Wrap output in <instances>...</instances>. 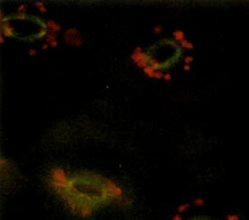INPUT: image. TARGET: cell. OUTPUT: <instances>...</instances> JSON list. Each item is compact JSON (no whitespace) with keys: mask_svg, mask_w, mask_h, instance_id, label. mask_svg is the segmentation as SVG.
I'll return each instance as SVG.
<instances>
[{"mask_svg":"<svg viewBox=\"0 0 249 220\" xmlns=\"http://www.w3.org/2000/svg\"><path fill=\"white\" fill-rule=\"evenodd\" d=\"M55 194L70 212L81 218L90 217L101 207L124 198V190L116 181L93 171L70 174L67 185Z\"/></svg>","mask_w":249,"mask_h":220,"instance_id":"1","label":"cell"},{"mask_svg":"<svg viewBox=\"0 0 249 220\" xmlns=\"http://www.w3.org/2000/svg\"><path fill=\"white\" fill-rule=\"evenodd\" d=\"M46 22L38 16L13 13L1 19V35L23 41H36L46 37Z\"/></svg>","mask_w":249,"mask_h":220,"instance_id":"2","label":"cell"},{"mask_svg":"<svg viewBox=\"0 0 249 220\" xmlns=\"http://www.w3.org/2000/svg\"><path fill=\"white\" fill-rule=\"evenodd\" d=\"M149 58V65L155 71L168 70L178 62L181 57V47L174 40L161 39L146 51Z\"/></svg>","mask_w":249,"mask_h":220,"instance_id":"3","label":"cell"},{"mask_svg":"<svg viewBox=\"0 0 249 220\" xmlns=\"http://www.w3.org/2000/svg\"><path fill=\"white\" fill-rule=\"evenodd\" d=\"M65 41L69 45L81 46L83 44L82 38L80 37L79 31L76 28H69L65 32Z\"/></svg>","mask_w":249,"mask_h":220,"instance_id":"4","label":"cell"},{"mask_svg":"<svg viewBox=\"0 0 249 220\" xmlns=\"http://www.w3.org/2000/svg\"><path fill=\"white\" fill-rule=\"evenodd\" d=\"M132 59L133 61L135 62L137 65L140 68H145L146 66L149 65V58H148V55H146V52H143L142 51L140 48H137L135 50V52L133 53L132 55Z\"/></svg>","mask_w":249,"mask_h":220,"instance_id":"5","label":"cell"},{"mask_svg":"<svg viewBox=\"0 0 249 220\" xmlns=\"http://www.w3.org/2000/svg\"><path fill=\"white\" fill-rule=\"evenodd\" d=\"M46 24H47V28L50 30V32H53V33H56V32H59L61 31V26L55 22L54 20H47L46 21Z\"/></svg>","mask_w":249,"mask_h":220,"instance_id":"6","label":"cell"},{"mask_svg":"<svg viewBox=\"0 0 249 220\" xmlns=\"http://www.w3.org/2000/svg\"><path fill=\"white\" fill-rule=\"evenodd\" d=\"M46 41L47 43L49 44V46L51 47H57L58 46V42L56 41V35L53 32H50V34L46 35Z\"/></svg>","mask_w":249,"mask_h":220,"instance_id":"7","label":"cell"},{"mask_svg":"<svg viewBox=\"0 0 249 220\" xmlns=\"http://www.w3.org/2000/svg\"><path fill=\"white\" fill-rule=\"evenodd\" d=\"M143 72H145L146 74L148 75L149 78H155L156 71H155V70L154 68H152V66H149V65L146 66L145 68H143Z\"/></svg>","mask_w":249,"mask_h":220,"instance_id":"8","label":"cell"},{"mask_svg":"<svg viewBox=\"0 0 249 220\" xmlns=\"http://www.w3.org/2000/svg\"><path fill=\"white\" fill-rule=\"evenodd\" d=\"M174 36L175 38V40H177V41H183L184 40V34H183V31H175L174 33Z\"/></svg>","mask_w":249,"mask_h":220,"instance_id":"9","label":"cell"},{"mask_svg":"<svg viewBox=\"0 0 249 220\" xmlns=\"http://www.w3.org/2000/svg\"><path fill=\"white\" fill-rule=\"evenodd\" d=\"M35 4H36V7L38 8V10H39V11L41 12V13H45V12L47 11V9H46L45 6H44L43 3H41V2H36Z\"/></svg>","mask_w":249,"mask_h":220,"instance_id":"10","label":"cell"},{"mask_svg":"<svg viewBox=\"0 0 249 220\" xmlns=\"http://www.w3.org/2000/svg\"><path fill=\"white\" fill-rule=\"evenodd\" d=\"M181 47L186 48V49H192L193 45L190 42H188V41L183 40V41H181Z\"/></svg>","mask_w":249,"mask_h":220,"instance_id":"11","label":"cell"},{"mask_svg":"<svg viewBox=\"0 0 249 220\" xmlns=\"http://www.w3.org/2000/svg\"><path fill=\"white\" fill-rule=\"evenodd\" d=\"M188 220H217V219H213L211 217H208V216H196V217H193V218H190Z\"/></svg>","mask_w":249,"mask_h":220,"instance_id":"12","label":"cell"},{"mask_svg":"<svg viewBox=\"0 0 249 220\" xmlns=\"http://www.w3.org/2000/svg\"><path fill=\"white\" fill-rule=\"evenodd\" d=\"M18 13H26V6L25 5H20L18 8Z\"/></svg>","mask_w":249,"mask_h":220,"instance_id":"13","label":"cell"},{"mask_svg":"<svg viewBox=\"0 0 249 220\" xmlns=\"http://www.w3.org/2000/svg\"><path fill=\"white\" fill-rule=\"evenodd\" d=\"M193 203H194V205H196V206H201V205H203L204 201H203V200H202L201 198H198V199L194 200Z\"/></svg>","mask_w":249,"mask_h":220,"instance_id":"14","label":"cell"},{"mask_svg":"<svg viewBox=\"0 0 249 220\" xmlns=\"http://www.w3.org/2000/svg\"><path fill=\"white\" fill-rule=\"evenodd\" d=\"M188 207H189V204H183V205H180V207H178V211L180 212H183L184 211V210H186Z\"/></svg>","mask_w":249,"mask_h":220,"instance_id":"15","label":"cell"},{"mask_svg":"<svg viewBox=\"0 0 249 220\" xmlns=\"http://www.w3.org/2000/svg\"><path fill=\"white\" fill-rule=\"evenodd\" d=\"M192 60H193L192 57H191V56H187V57H186V59H184V62H186V65H188V64L192 61Z\"/></svg>","mask_w":249,"mask_h":220,"instance_id":"16","label":"cell"},{"mask_svg":"<svg viewBox=\"0 0 249 220\" xmlns=\"http://www.w3.org/2000/svg\"><path fill=\"white\" fill-rule=\"evenodd\" d=\"M164 79L165 80V81H168V80L171 79V76L170 74H165V75H164Z\"/></svg>","mask_w":249,"mask_h":220,"instance_id":"17","label":"cell"},{"mask_svg":"<svg viewBox=\"0 0 249 220\" xmlns=\"http://www.w3.org/2000/svg\"><path fill=\"white\" fill-rule=\"evenodd\" d=\"M48 47H49L48 43H44L43 45L41 46V49H42V50H46V49H48Z\"/></svg>","mask_w":249,"mask_h":220,"instance_id":"18","label":"cell"},{"mask_svg":"<svg viewBox=\"0 0 249 220\" xmlns=\"http://www.w3.org/2000/svg\"><path fill=\"white\" fill-rule=\"evenodd\" d=\"M227 220H238V217L235 215H231V216H229Z\"/></svg>","mask_w":249,"mask_h":220,"instance_id":"19","label":"cell"},{"mask_svg":"<svg viewBox=\"0 0 249 220\" xmlns=\"http://www.w3.org/2000/svg\"><path fill=\"white\" fill-rule=\"evenodd\" d=\"M36 50H29V54L31 56H33V55H36Z\"/></svg>","mask_w":249,"mask_h":220,"instance_id":"20","label":"cell"},{"mask_svg":"<svg viewBox=\"0 0 249 220\" xmlns=\"http://www.w3.org/2000/svg\"><path fill=\"white\" fill-rule=\"evenodd\" d=\"M172 220H183V219H181V217L180 215H175L174 217L172 218Z\"/></svg>","mask_w":249,"mask_h":220,"instance_id":"21","label":"cell"},{"mask_svg":"<svg viewBox=\"0 0 249 220\" xmlns=\"http://www.w3.org/2000/svg\"><path fill=\"white\" fill-rule=\"evenodd\" d=\"M0 42L1 43L4 42V36H2V35H1V38H0Z\"/></svg>","mask_w":249,"mask_h":220,"instance_id":"22","label":"cell"},{"mask_svg":"<svg viewBox=\"0 0 249 220\" xmlns=\"http://www.w3.org/2000/svg\"><path fill=\"white\" fill-rule=\"evenodd\" d=\"M155 31L156 32V33H158V32H161V28H155Z\"/></svg>","mask_w":249,"mask_h":220,"instance_id":"23","label":"cell"},{"mask_svg":"<svg viewBox=\"0 0 249 220\" xmlns=\"http://www.w3.org/2000/svg\"><path fill=\"white\" fill-rule=\"evenodd\" d=\"M184 70L188 71V70H189V66H188V65H184Z\"/></svg>","mask_w":249,"mask_h":220,"instance_id":"24","label":"cell"}]
</instances>
